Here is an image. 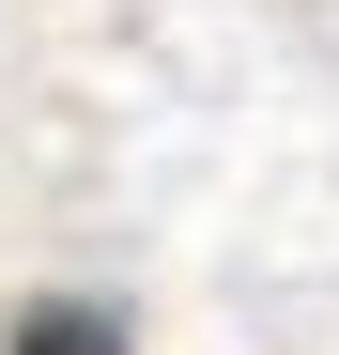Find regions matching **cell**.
<instances>
[{
	"label": "cell",
	"instance_id": "1",
	"mask_svg": "<svg viewBox=\"0 0 339 355\" xmlns=\"http://www.w3.org/2000/svg\"><path fill=\"white\" fill-rule=\"evenodd\" d=\"M16 355H124V324H108V309H62V293H46V309H16Z\"/></svg>",
	"mask_w": 339,
	"mask_h": 355
}]
</instances>
